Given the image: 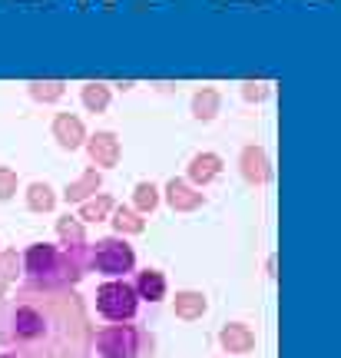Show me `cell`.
<instances>
[{"instance_id": "277c9868", "label": "cell", "mask_w": 341, "mask_h": 358, "mask_svg": "<svg viewBox=\"0 0 341 358\" xmlns=\"http://www.w3.org/2000/svg\"><path fill=\"white\" fill-rule=\"evenodd\" d=\"M50 335V319L43 315V308H37L34 302H20L13 308L10 319V338L20 345H37Z\"/></svg>"}, {"instance_id": "7402d4cb", "label": "cell", "mask_w": 341, "mask_h": 358, "mask_svg": "<svg viewBox=\"0 0 341 358\" xmlns=\"http://www.w3.org/2000/svg\"><path fill=\"white\" fill-rule=\"evenodd\" d=\"M20 268H24V259L17 256V249H0V282L3 285L17 282Z\"/></svg>"}, {"instance_id": "8fae6325", "label": "cell", "mask_w": 341, "mask_h": 358, "mask_svg": "<svg viewBox=\"0 0 341 358\" xmlns=\"http://www.w3.org/2000/svg\"><path fill=\"white\" fill-rule=\"evenodd\" d=\"M100 189H103V173L96 166H89L80 173V179H73L64 189V199L66 203H87V199H93Z\"/></svg>"}, {"instance_id": "ffe728a7", "label": "cell", "mask_w": 341, "mask_h": 358, "mask_svg": "<svg viewBox=\"0 0 341 358\" xmlns=\"http://www.w3.org/2000/svg\"><path fill=\"white\" fill-rule=\"evenodd\" d=\"M57 236H60L64 249L87 243V229H83V222H80L76 216H60V219H57Z\"/></svg>"}, {"instance_id": "44dd1931", "label": "cell", "mask_w": 341, "mask_h": 358, "mask_svg": "<svg viewBox=\"0 0 341 358\" xmlns=\"http://www.w3.org/2000/svg\"><path fill=\"white\" fill-rule=\"evenodd\" d=\"M156 206H159V186L156 182H136V189H133V209H136L139 216H150Z\"/></svg>"}, {"instance_id": "3957f363", "label": "cell", "mask_w": 341, "mask_h": 358, "mask_svg": "<svg viewBox=\"0 0 341 358\" xmlns=\"http://www.w3.org/2000/svg\"><path fill=\"white\" fill-rule=\"evenodd\" d=\"M93 266L100 268L103 275L119 279V275L133 272L136 252H133V245H129L123 236H106V239H100V243L93 245Z\"/></svg>"}, {"instance_id": "6da1fadb", "label": "cell", "mask_w": 341, "mask_h": 358, "mask_svg": "<svg viewBox=\"0 0 341 358\" xmlns=\"http://www.w3.org/2000/svg\"><path fill=\"white\" fill-rule=\"evenodd\" d=\"M100 358H146L152 355V338L136 325H106L96 332Z\"/></svg>"}, {"instance_id": "d4e9b609", "label": "cell", "mask_w": 341, "mask_h": 358, "mask_svg": "<svg viewBox=\"0 0 341 358\" xmlns=\"http://www.w3.org/2000/svg\"><path fill=\"white\" fill-rule=\"evenodd\" d=\"M27 358H60V352L57 348H34Z\"/></svg>"}, {"instance_id": "9a60e30c", "label": "cell", "mask_w": 341, "mask_h": 358, "mask_svg": "<svg viewBox=\"0 0 341 358\" xmlns=\"http://www.w3.org/2000/svg\"><path fill=\"white\" fill-rule=\"evenodd\" d=\"M136 295L139 299H146V302H163L166 299V275L159 268H143L136 275Z\"/></svg>"}, {"instance_id": "52a82bcc", "label": "cell", "mask_w": 341, "mask_h": 358, "mask_svg": "<svg viewBox=\"0 0 341 358\" xmlns=\"http://www.w3.org/2000/svg\"><path fill=\"white\" fill-rule=\"evenodd\" d=\"M50 133L57 146L60 150H80V146H87V127H83V120L76 113H57L50 123Z\"/></svg>"}, {"instance_id": "4fadbf2b", "label": "cell", "mask_w": 341, "mask_h": 358, "mask_svg": "<svg viewBox=\"0 0 341 358\" xmlns=\"http://www.w3.org/2000/svg\"><path fill=\"white\" fill-rule=\"evenodd\" d=\"M222 110V93L215 87H203L192 93V116L199 120V123H212L215 116Z\"/></svg>"}, {"instance_id": "30bf717a", "label": "cell", "mask_w": 341, "mask_h": 358, "mask_svg": "<svg viewBox=\"0 0 341 358\" xmlns=\"http://www.w3.org/2000/svg\"><path fill=\"white\" fill-rule=\"evenodd\" d=\"M219 345L226 348L228 355H249L255 348V332L245 322H228L219 332Z\"/></svg>"}, {"instance_id": "7c38bea8", "label": "cell", "mask_w": 341, "mask_h": 358, "mask_svg": "<svg viewBox=\"0 0 341 358\" xmlns=\"http://www.w3.org/2000/svg\"><path fill=\"white\" fill-rule=\"evenodd\" d=\"M205 308H209V302H205V295L196 292V289H182V292H176V299H173V312H176V319H182V322L203 319Z\"/></svg>"}, {"instance_id": "5bb4252c", "label": "cell", "mask_w": 341, "mask_h": 358, "mask_svg": "<svg viewBox=\"0 0 341 358\" xmlns=\"http://www.w3.org/2000/svg\"><path fill=\"white\" fill-rule=\"evenodd\" d=\"M110 100H113L110 83L89 80V83H83V90H80V103H83L87 113H106V110H110Z\"/></svg>"}, {"instance_id": "d6986e66", "label": "cell", "mask_w": 341, "mask_h": 358, "mask_svg": "<svg viewBox=\"0 0 341 358\" xmlns=\"http://www.w3.org/2000/svg\"><path fill=\"white\" fill-rule=\"evenodd\" d=\"M113 229L119 236H139V232H146V219L139 216L133 206H116L113 209Z\"/></svg>"}, {"instance_id": "cb8c5ba5", "label": "cell", "mask_w": 341, "mask_h": 358, "mask_svg": "<svg viewBox=\"0 0 341 358\" xmlns=\"http://www.w3.org/2000/svg\"><path fill=\"white\" fill-rule=\"evenodd\" d=\"M17 196V173L10 166H0V203Z\"/></svg>"}, {"instance_id": "ac0fdd59", "label": "cell", "mask_w": 341, "mask_h": 358, "mask_svg": "<svg viewBox=\"0 0 341 358\" xmlns=\"http://www.w3.org/2000/svg\"><path fill=\"white\" fill-rule=\"evenodd\" d=\"M27 93H30V100L37 103H60L66 96V83L64 80H30Z\"/></svg>"}, {"instance_id": "5b68a950", "label": "cell", "mask_w": 341, "mask_h": 358, "mask_svg": "<svg viewBox=\"0 0 341 358\" xmlns=\"http://www.w3.org/2000/svg\"><path fill=\"white\" fill-rule=\"evenodd\" d=\"M87 153H89V163L96 169H113L119 166L123 146H119V136L113 129H96L93 136H87Z\"/></svg>"}, {"instance_id": "8992f818", "label": "cell", "mask_w": 341, "mask_h": 358, "mask_svg": "<svg viewBox=\"0 0 341 358\" xmlns=\"http://www.w3.org/2000/svg\"><path fill=\"white\" fill-rule=\"evenodd\" d=\"M239 173L249 186H266L272 179V159H268L266 146H242L239 153Z\"/></svg>"}, {"instance_id": "9c48e42d", "label": "cell", "mask_w": 341, "mask_h": 358, "mask_svg": "<svg viewBox=\"0 0 341 358\" xmlns=\"http://www.w3.org/2000/svg\"><path fill=\"white\" fill-rule=\"evenodd\" d=\"M166 203H169L173 213H192V209H199L205 203V196L192 186L189 179H169L166 182Z\"/></svg>"}, {"instance_id": "2e32d148", "label": "cell", "mask_w": 341, "mask_h": 358, "mask_svg": "<svg viewBox=\"0 0 341 358\" xmlns=\"http://www.w3.org/2000/svg\"><path fill=\"white\" fill-rule=\"evenodd\" d=\"M24 199L30 213H53L57 209V189H53L50 182H30Z\"/></svg>"}, {"instance_id": "e0dca14e", "label": "cell", "mask_w": 341, "mask_h": 358, "mask_svg": "<svg viewBox=\"0 0 341 358\" xmlns=\"http://www.w3.org/2000/svg\"><path fill=\"white\" fill-rule=\"evenodd\" d=\"M113 196H106V192H96L93 199H87V203H80V222H103L106 216H113Z\"/></svg>"}, {"instance_id": "7a4b0ae2", "label": "cell", "mask_w": 341, "mask_h": 358, "mask_svg": "<svg viewBox=\"0 0 341 358\" xmlns=\"http://www.w3.org/2000/svg\"><path fill=\"white\" fill-rule=\"evenodd\" d=\"M96 308H100L103 319L123 325V322L136 319L139 295H136V289H133L126 279H110V282H103L100 289H96Z\"/></svg>"}, {"instance_id": "603a6c76", "label": "cell", "mask_w": 341, "mask_h": 358, "mask_svg": "<svg viewBox=\"0 0 341 358\" xmlns=\"http://www.w3.org/2000/svg\"><path fill=\"white\" fill-rule=\"evenodd\" d=\"M272 96V83H266V80H245L242 83V100L249 103H262Z\"/></svg>"}, {"instance_id": "ba28073f", "label": "cell", "mask_w": 341, "mask_h": 358, "mask_svg": "<svg viewBox=\"0 0 341 358\" xmlns=\"http://www.w3.org/2000/svg\"><path fill=\"white\" fill-rule=\"evenodd\" d=\"M222 169H226V159L219 153H209V150H203V153H196L189 159V182L196 186V189H203V186H209V182H215V179L222 176Z\"/></svg>"}, {"instance_id": "484cf974", "label": "cell", "mask_w": 341, "mask_h": 358, "mask_svg": "<svg viewBox=\"0 0 341 358\" xmlns=\"http://www.w3.org/2000/svg\"><path fill=\"white\" fill-rule=\"evenodd\" d=\"M0 358H20L17 352H0Z\"/></svg>"}]
</instances>
